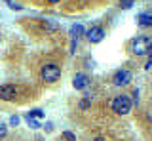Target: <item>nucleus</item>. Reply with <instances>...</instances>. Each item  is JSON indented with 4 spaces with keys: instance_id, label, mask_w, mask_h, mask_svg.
<instances>
[{
    "instance_id": "obj_1",
    "label": "nucleus",
    "mask_w": 152,
    "mask_h": 141,
    "mask_svg": "<svg viewBox=\"0 0 152 141\" xmlns=\"http://www.w3.org/2000/svg\"><path fill=\"white\" fill-rule=\"evenodd\" d=\"M110 107L116 115H127V112L133 109V101L127 95H116L110 101Z\"/></svg>"
},
{
    "instance_id": "obj_2",
    "label": "nucleus",
    "mask_w": 152,
    "mask_h": 141,
    "mask_svg": "<svg viewBox=\"0 0 152 141\" xmlns=\"http://www.w3.org/2000/svg\"><path fill=\"white\" fill-rule=\"evenodd\" d=\"M40 76H42V80H44V82L53 84V82H57L61 78V69L57 67V65H53V63H48V65L42 67Z\"/></svg>"
},
{
    "instance_id": "obj_3",
    "label": "nucleus",
    "mask_w": 152,
    "mask_h": 141,
    "mask_svg": "<svg viewBox=\"0 0 152 141\" xmlns=\"http://www.w3.org/2000/svg\"><path fill=\"white\" fill-rule=\"evenodd\" d=\"M150 50H152V42H150L148 36H137L131 44V51L135 55H145V54H148Z\"/></svg>"
},
{
    "instance_id": "obj_4",
    "label": "nucleus",
    "mask_w": 152,
    "mask_h": 141,
    "mask_svg": "<svg viewBox=\"0 0 152 141\" xmlns=\"http://www.w3.org/2000/svg\"><path fill=\"white\" fill-rule=\"evenodd\" d=\"M131 78H133V74L127 69H120V70H116V73H114L112 82H114V86L124 88V86H127V84L131 82Z\"/></svg>"
},
{
    "instance_id": "obj_5",
    "label": "nucleus",
    "mask_w": 152,
    "mask_h": 141,
    "mask_svg": "<svg viewBox=\"0 0 152 141\" xmlns=\"http://www.w3.org/2000/svg\"><path fill=\"white\" fill-rule=\"evenodd\" d=\"M17 97V88L12 84H4L0 86V99L2 101H13Z\"/></svg>"
},
{
    "instance_id": "obj_6",
    "label": "nucleus",
    "mask_w": 152,
    "mask_h": 141,
    "mask_svg": "<svg viewBox=\"0 0 152 141\" xmlns=\"http://www.w3.org/2000/svg\"><path fill=\"white\" fill-rule=\"evenodd\" d=\"M86 36H88V40L89 42H93V44H97V42H101L104 38V29L101 25H97V27H91L89 31H86Z\"/></svg>"
},
{
    "instance_id": "obj_7",
    "label": "nucleus",
    "mask_w": 152,
    "mask_h": 141,
    "mask_svg": "<svg viewBox=\"0 0 152 141\" xmlns=\"http://www.w3.org/2000/svg\"><path fill=\"white\" fill-rule=\"evenodd\" d=\"M84 32H86V29L80 25V23H78V25H72V27H70V40H72V48H70V51H72V54H74V50H76L78 38L84 35Z\"/></svg>"
},
{
    "instance_id": "obj_8",
    "label": "nucleus",
    "mask_w": 152,
    "mask_h": 141,
    "mask_svg": "<svg viewBox=\"0 0 152 141\" xmlns=\"http://www.w3.org/2000/svg\"><path fill=\"white\" fill-rule=\"evenodd\" d=\"M72 86L76 88V90H86V88L89 86V76H88V74H84V73H78L72 78Z\"/></svg>"
},
{
    "instance_id": "obj_9",
    "label": "nucleus",
    "mask_w": 152,
    "mask_h": 141,
    "mask_svg": "<svg viewBox=\"0 0 152 141\" xmlns=\"http://www.w3.org/2000/svg\"><path fill=\"white\" fill-rule=\"evenodd\" d=\"M137 23L142 27H152V12H142L139 17H137Z\"/></svg>"
},
{
    "instance_id": "obj_10",
    "label": "nucleus",
    "mask_w": 152,
    "mask_h": 141,
    "mask_svg": "<svg viewBox=\"0 0 152 141\" xmlns=\"http://www.w3.org/2000/svg\"><path fill=\"white\" fill-rule=\"evenodd\" d=\"M27 122H28V126H31V128H34V130L40 128V122H38L36 118H32V116H28V115H27Z\"/></svg>"
},
{
    "instance_id": "obj_11",
    "label": "nucleus",
    "mask_w": 152,
    "mask_h": 141,
    "mask_svg": "<svg viewBox=\"0 0 152 141\" xmlns=\"http://www.w3.org/2000/svg\"><path fill=\"white\" fill-rule=\"evenodd\" d=\"M28 116H32V118H44V111H40V109L31 111V112H28Z\"/></svg>"
},
{
    "instance_id": "obj_12",
    "label": "nucleus",
    "mask_w": 152,
    "mask_h": 141,
    "mask_svg": "<svg viewBox=\"0 0 152 141\" xmlns=\"http://www.w3.org/2000/svg\"><path fill=\"white\" fill-rule=\"evenodd\" d=\"M133 6V0H120V8L122 10H127V8Z\"/></svg>"
},
{
    "instance_id": "obj_13",
    "label": "nucleus",
    "mask_w": 152,
    "mask_h": 141,
    "mask_svg": "<svg viewBox=\"0 0 152 141\" xmlns=\"http://www.w3.org/2000/svg\"><path fill=\"white\" fill-rule=\"evenodd\" d=\"M63 137H65L66 141H76V135L72 134V131H69V130H66V131H63Z\"/></svg>"
},
{
    "instance_id": "obj_14",
    "label": "nucleus",
    "mask_w": 152,
    "mask_h": 141,
    "mask_svg": "<svg viewBox=\"0 0 152 141\" xmlns=\"http://www.w3.org/2000/svg\"><path fill=\"white\" fill-rule=\"evenodd\" d=\"M6 134H8L6 124H4V122H0V139H2V137H6Z\"/></svg>"
},
{
    "instance_id": "obj_15",
    "label": "nucleus",
    "mask_w": 152,
    "mask_h": 141,
    "mask_svg": "<svg viewBox=\"0 0 152 141\" xmlns=\"http://www.w3.org/2000/svg\"><path fill=\"white\" fill-rule=\"evenodd\" d=\"M88 107H89V99H88V97H84V99L80 101V109H82V111H86Z\"/></svg>"
},
{
    "instance_id": "obj_16",
    "label": "nucleus",
    "mask_w": 152,
    "mask_h": 141,
    "mask_svg": "<svg viewBox=\"0 0 152 141\" xmlns=\"http://www.w3.org/2000/svg\"><path fill=\"white\" fill-rule=\"evenodd\" d=\"M10 124H12V126H17L19 124V116L17 115H12V116H10Z\"/></svg>"
},
{
    "instance_id": "obj_17",
    "label": "nucleus",
    "mask_w": 152,
    "mask_h": 141,
    "mask_svg": "<svg viewBox=\"0 0 152 141\" xmlns=\"http://www.w3.org/2000/svg\"><path fill=\"white\" fill-rule=\"evenodd\" d=\"M4 2H6V4H8V6H10V8H12V10H21V6H19V4H13V2H12V0H4Z\"/></svg>"
},
{
    "instance_id": "obj_18",
    "label": "nucleus",
    "mask_w": 152,
    "mask_h": 141,
    "mask_svg": "<svg viewBox=\"0 0 152 141\" xmlns=\"http://www.w3.org/2000/svg\"><path fill=\"white\" fill-rule=\"evenodd\" d=\"M152 67V50H150V59H148V63H146V69H150Z\"/></svg>"
},
{
    "instance_id": "obj_19",
    "label": "nucleus",
    "mask_w": 152,
    "mask_h": 141,
    "mask_svg": "<svg viewBox=\"0 0 152 141\" xmlns=\"http://www.w3.org/2000/svg\"><path fill=\"white\" fill-rule=\"evenodd\" d=\"M50 4H57V2H61V0H48Z\"/></svg>"
}]
</instances>
